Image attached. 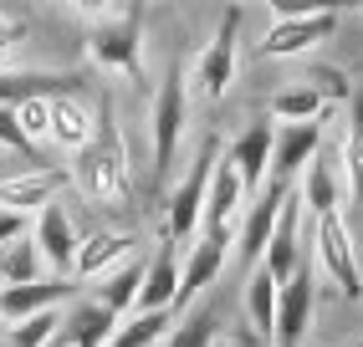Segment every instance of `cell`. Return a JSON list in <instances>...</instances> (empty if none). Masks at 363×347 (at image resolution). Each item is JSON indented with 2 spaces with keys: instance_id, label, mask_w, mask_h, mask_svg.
<instances>
[{
  "instance_id": "6da1fadb",
  "label": "cell",
  "mask_w": 363,
  "mask_h": 347,
  "mask_svg": "<svg viewBox=\"0 0 363 347\" xmlns=\"http://www.w3.org/2000/svg\"><path fill=\"white\" fill-rule=\"evenodd\" d=\"M220 154H225L220 138L205 133L200 148H195V159H189V169H184V179L174 184V194H169V210H164V240H169V245L195 240L200 220H205V194H210V179H215Z\"/></svg>"
},
{
  "instance_id": "7a4b0ae2",
  "label": "cell",
  "mask_w": 363,
  "mask_h": 347,
  "mask_svg": "<svg viewBox=\"0 0 363 347\" xmlns=\"http://www.w3.org/2000/svg\"><path fill=\"white\" fill-rule=\"evenodd\" d=\"M77 189L87 194L92 205H128V194H133L128 148H123V138H118L108 123H103L98 143H92L87 154L77 159Z\"/></svg>"
},
{
  "instance_id": "3957f363",
  "label": "cell",
  "mask_w": 363,
  "mask_h": 347,
  "mask_svg": "<svg viewBox=\"0 0 363 347\" xmlns=\"http://www.w3.org/2000/svg\"><path fill=\"white\" fill-rule=\"evenodd\" d=\"M184 123H189V92H184V62H174L169 77L159 82L154 113H149V128H154V179L159 184L174 174L179 143H184Z\"/></svg>"
},
{
  "instance_id": "277c9868",
  "label": "cell",
  "mask_w": 363,
  "mask_h": 347,
  "mask_svg": "<svg viewBox=\"0 0 363 347\" xmlns=\"http://www.w3.org/2000/svg\"><path fill=\"white\" fill-rule=\"evenodd\" d=\"M138 21L143 11H108L98 26L87 31V52L92 62H98L103 72H118V77H128V82H143V67H138Z\"/></svg>"
},
{
  "instance_id": "5b68a950",
  "label": "cell",
  "mask_w": 363,
  "mask_h": 347,
  "mask_svg": "<svg viewBox=\"0 0 363 347\" xmlns=\"http://www.w3.org/2000/svg\"><path fill=\"white\" fill-rule=\"evenodd\" d=\"M312 245H318V266L333 276V286L358 302L363 296V276H358V251H353V235L343 225V215H323L312 220Z\"/></svg>"
},
{
  "instance_id": "8992f818",
  "label": "cell",
  "mask_w": 363,
  "mask_h": 347,
  "mask_svg": "<svg viewBox=\"0 0 363 347\" xmlns=\"http://www.w3.org/2000/svg\"><path fill=\"white\" fill-rule=\"evenodd\" d=\"M312 307H318V271L302 261L292 271V281L277 286V332H272V347H302V337L312 327Z\"/></svg>"
},
{
  "instance_id": "52a82bcc",
  "label": "cell",
  "mask_w": 363,
  "mask_h": 347,
  "mask_svg": "<svg viewBox=\"0 0 363 347\" xmlns=\"http://www.w3.org/2000/svg\"><path fill=\"white\" fill-rule=\"evenodd\" d=\"M240 21H246V11L230 6V11L220 16V26H215L210 46L200 52V62H195L200 92L210 97V103H220V97L230 92V82H235V36H240Z\"/></svg>"
},
{
  "instance_id": "ba28073f",
  "label": "cell",
  "mask_w": 363,
  "mask_h": 347,
  "mask_svg": "<svg viewBox=\"0 0 363 347\" xmlns=\"http://www.w3.org/2000/svg\"><path fill=\"white\" fill-rule=\"evenodd\" d=\"M31 240H36V251H41V261H46V271H52V276H72V261H77V240H82V235H77V225H72L67 200L41 205Z\"/></svg>"
},
{
  "instance_id": "9c48e42d",
  "label": "cell",
  "mask_w": 363,
  "mask_h": 347,
  "mask_svg": "<svg viewBox=\"0 0 363 347\" xmlns=\"http://www.w3.org/2000/svg\"><path fill=\"white\" fill-rule=\"evenodd\" d=\"M323 148V123H286L277 128V143H272V169H266V184L277 189H292V179L318 159Z\"/></svg>"
},
{
  "instance_id": "30bf717a",
  "label": "cell",
  "mask_w": 363,
  "mask_h": 347,
  "mask_svg": "<svg viewBox=\"0 0 363 347\" xmlns=\"http://www.w3.org/2000/svg\"><path fill=\"white\" fill-rule=\"evenodd\" d=\"M337 6L333 11H312V16H286V21H277L272 31L261 36V46L256 52L261 57H297V52H307V46H318V41H328L333 31H337Z\"/></svg>"
},
{
  "instance_id": "8fae6325",
  "label": "cell",
  "mask_w": 363,
  "mask_h": 347,
  "mask_svg": "<svg viewBox=\"0 0 363 347\" xmlns=\"http://www.w3.org/2000/svg\"><path fill=\"white\" fill-rule=\"evenodd\" d=\"M103 123H108V108H92V103H82V97H57L52 103V143L82 159L87 148L98 143Z\"/></svg>"
},
{
  "instance_id": "7c38bea8",
  "label": "cell",
  "mask_w": 363,
  "mask_h": 347,
  "mask_svg": "<svg viewBox=\"0 0 363 347\" xmlns=\"http://www.w3.org/2000/svg\"><path fill=\"white\" fill-rule=\"evenodd\" d=\"M297 266H302V200L286 194L281 215H277V230H272V245H266V256H261V271L277 286H286Z\"/></svg>"
},
{
  "instance_id": "4fadbf2b",
  "label": "cell",
  "mask_w": 363,
  "mask_h": 347,
  "mask_svg": "<svg viewBox=\"0 0 363 347\" xmlns=\"http://www.w3.org/2000/svg\"><path fill=\"white\" fill-rule=\"evenodd\" d=\"M77 92H82L77 72H0V108L57 103V97H77Z\"/></svg>"
},
{
  "instance_id": "5bb4252c",
  "label": "cell",
  "mask_w": 363,
  "mask_h": 347,
  "mask_svg": "<svg viewBox=\"0 0 363 347\" xmlns=\"http://www.w3.org/2000/svg\"><path fill=\"white\" fill-rule=\"evenodd\" d=\"M225 245H230V235H200V240H195V251L179 261V296H174V312H184V307L225 271Z\"/></svg>"
},
{
  "instance_id": "9a60e30c",
  "label": "cell",
  "mask_w": 363,
  "mask_h": 347,
  "mask_svg": "<svg viewBox=\"0 0 363 347\" xmlns=\"http://www.w3.org/2000/svg\"><path fill=\"white\" fill-rule=\"evenodd\" d=\"M174 296H179V245L159 240V251L143 261V291L133 312H174Z\"/></svg>"
},
{
  "instance_id": "2e32d148",
  "label": "cell",
  "mask_w": 363,
  "mask_h": 347,
  "mask_svg": "<svg viewBox=\"0 0 363 347\" xmlns=\"http://www.w3.org/2000/svg\"><path fill=\"white\" fill-rule=\"evenodd\" d=\"M246 205V184H240L235 164L220 154V164H215V179H210V194H205V235H230L235 230V210Z\"/></svg>"
},
{
  "instance_id": "e0dca14e",
  "label": "cell",
  "mask_w": 363,
  "mask_h": 347,
  "mask_svg": "<svg viewBox=\"0 0 363 347\" xmlns=\"http://www.w3.org/2000/svg\"><path fill=\"white\" fill-rule=\"evenodd\" d=\"M77 291L72 286V276H41V281H31V286H11L6 296H0V317L11 322H26V317H36V312H62V302Z\"/></svg>"
},
{
  "instance_id": "ac0fdd59",
  "label": "cell",
  "mask_w": 363,
  "mask_h": 347,
  "mask_svg": "<svg viewBox=\"0 0 363 347\" xmlns=\"http://www.w3.org/2000/svg\"><path fill=\"white\" fill-rule=\"evenodd\" d=\"M292 189H277V184H266V194L246 210V220H240V261L246 266H261L266 256V245H272V230H277V215H281V200Z\"/></svg>"
},
{
  "instance_id": "d6986e66",
  "label": "cell",
  "mask_w": 363,
  "mask_h": 347,
  "mask_svg": "<svg viewBox=\"0 0 363 347\" xmlns=\"http://www.w3.org/2000/svg\"><path fill=\"white\" fill-rule=\"evenodd\" d=\"M133 251V235L123 230H92L77 240V261H72V281H92V276H108Z\"/></svg>"
},
{
  "instance_id": "ffe728a7",
  "label": "cell",
  "mask_w": 363,
  "mask_h": 347,
  "mask_svg": "<svg viewBox=\"0 0 363 347\" xmlns=\"http://www.w3.org/2000/svg\"><path fill=\"white\" fill-rule=\"evenodd\" d=\"M272 143H277V128H272V123H251V128L225 148V159L235 164V174H240V184H246V189L266 184V169H272Z\"/></svg>"
},
{
  "instance_id": "44dd1931",
  "label": "cell",
  "mask_w": 363,
  "mask_h": 347,
  "mask_svg": "<svg viewBox=\"0 0 363 347\" xmlns=\"http://www.w3.org/2000/svg\"><path fill=\"white\" fill-rule=\"evenodd\" d=\"M118 332V317L98 302H77L72 312H62V347H108V337Z\"/></svg>"
},
{
  "instance_id": "7402d4cb",
  "label": "cell",
  "mask_w": 363,
  "mask_h": 347,
  "mask_svg": "<svg viewBox=\"0 0 363 347\" xmlns=\"http://www.w3.org/2000/svg\"><path fill=\"white\" fill-rule=\"evenodd\" d=\"M67 179H72L67 169H31V174H16V179H0V210L26 215V205H52Z\"/></svg>"
},
{
  "instance_id": "603a6c76",
  "label": "cell",
  "mask_w": 363,
  "mask_h": 347,
  "mask_svg": "<svg viewBox=\"0 0 363 347\" xmlns=\"http://www.w3.org/2000/svg\"><path fill=\"white\" fill-rule=\"evenodd\" d=\"M297 200H302V210H312V220L337 215V169H333L323 154L302 169V189H297Z\"/></svg>"
},
{
  "instance_id": "cb8c5ba5",
  "label": "cell",
  "mask_w": 363,
  "mask_h": 347,
  "mask_svg": "<svg viewBox=\"0 0 363 347\" xmlns=\"http://www.w3.org/2000/svg\"><path fill=\"white\" fill-rule=\"evenodd\" d=\"M169 332H174V312H133L128 322H118L108 347H164Z\"/></svg>"
},
{
  "instance_id": "d4e9b609",
  "label": "cell",
  "mask_w": 363,
  "mask_h": 347,
  "mask_svg": "<svg viewBox=\"0 0 363 347\" xmlns=\"http://www.w3.org/2000/svg\"><path fill=\"white\" fill-rule=\"evenodd\" d=\"M41 276H52V271H46V261H41V251H36L31 235L0 251V286H6V291H11V286H31V281H41Z\"/></svg>"
},
{
  "instance_id": "484cf974",
  "label": "cell",
  "mask_w": 363,
  "mask_h": 347,
  "mask_svg": "<svg viewBox=\"0 0 363 347\" xmlns=\"http://www.w3.org/2000/svg\"><path fill=\"white\" fill-rule=\"evenodd\" d=\"M246 317H251V332L261 342H272V332H277V281L266 276L261 266L251 271V281H246Z\"/></svg>"
},
{
  "instance_id": "4316f807",
  "label": "cell",
  "mask_w": 363,
  "mask_h": 347,
  "mask_svg": "<svg viewBox=\"0 0 363 347\" xmlns=\"http://www.w3.org/2000/svg\"><path fill=\"white\" fill-rule=\"evenodd\" d=\"M138 291H143V261H128L123 271H113V276L98 286V296H92V302L108 307L118 322H123V312H133V307H138Z\"/></svg>"
},
{
  "instance_id": "83f0119b",
  "label": "cell",
  "mask_w": 363,
  "mask_h": 347,
  "mask_svg": "<svg viewBox=\"0 0 363 347\" xmlns=\"http://www.w3.org/2000/svg\"><path fill=\"white\" fill-rule=\"evenodd\" d=\"M343 164H348V194L363 200V92L348 97V133H343Z\"/></svg>"
},
{
  "instance_id": "f1b7e54d",
  "label": "cell",
  "mask_w": 363,
  "mask_h": 347,
  "mask_svg": "<svg viewBox=\"0 0 363 347\" xmlns=\"http://www.w3.org/2000/svg\"><path fill=\"white\" fill-rule=\"evenodd\" d=\"M272 118H281V123H323L328 118V103L302 82V87H286V92L272 97Z\"/></svg>"
},
{
  "instance_id": "f546056e",
  "label": "cell",
  "mask_w": 363,
  "mask_h": 347,
  "mask_svg": "<svg viewBox=\"0 0 363 347\" xmlns=\"http://www.w3.org/2000/svg\"><path fill=\"white\" fill-rule=\"evenodd\" d=\"M215 337H220V312L205 307V312H189L184 322H174L164 347H215Z\"/></svg>"
},
{
  "instance_id": "4dcf8cb0",
  "label": "cell",
  "mask_w": 363,
  "mask_h": 347,
  "mask_svg": "<svg viewBox=\"0 0 363 347\" xmlns=\"http://www.w3.org/2000/svg\"><path fill=\"white\" fill-rule=\"evenodd\" d=\"M57 332H62V312H36L16 327H6V347H52Z\"/></svg>"
},
{
  "instance_id": "1f68e13d",
  "label": "cell",
  "mask_w": 363,
  "mask_h": 347,
  "mask_svg": "<svg viewBox=\"0 0 363 347\" xmlns=\"http://www.w3.org/2000/svg\"><path fill=\"white\" fill-rule=\"evenodd\" d=\"M307 87L323 97V103H348V97L358 92L353 82H348V72L343 67H312L307 72Z\"/></svg>"
},
{
  "instance_id": "d6a6232c",
  "label": "cell",
  "mask_w": 363,
  "mask_h": 347,
  "mask_svg": "<svg viewBox=\"0 0 363 347\" xmlns=\"http://www.w3.org/2000/svg\"><path fill=\"white\" fill-rule=\"evenodd\" d=\"M31 235V220L21 215V210H0V251L6 245H16V240H26Z\"/></svg>"
},
{
  "instance_id": "836d02e7",
  "label": "cell",
  "mask_w": 363,
  "mask_h": 347,
  "mask_svg": "<svg viewBox=\"0 0 363 347\" xmlns=\"http://www.w3.org/2000/svg\"><path fill=\"white\" fill-rule=\"evenodd\" d=\"M0 148H11V154H36L16 128V108H0Z\"/></svg>"
},
{
  "instance_id": "e575fe53",
  "label": "cell",
  "mask_w": 363,
  "mask_h": 347,
  "mask_svg": "<svg viewBox=\"0 0 363 347\" xmlns=\"http://www.w3.org/2000/svg\"><path fill=\"white\" fill-rule=\"evenodd\" d=\"M16 31H21V21H16L11 11H0V52H6V46L16 41Z\"/></svg>"
},
{
  "instance_id": "d590c367",
  "label": "cell",
  "mask_w": 363,
  "mask_h": 347,
  "mask_svg": "<svg viewBox=\"0 0 363 347\" xmlns=\"http://www.w3.org/2000/svg\"><path fill=\"white\" fill-rule=\"evenodd\" d=\"M225 347H251V342H246V337H235V342H225Z\"/></svg>"
},
{
  "instance_id": "8d00e7d4",
  "label": "cell",
  "mask_w": 363,
  "mask_h": 347,
  "mask_svg": "<svg viewBox=\"0 0 363 347\" xmlns=\"http://www.w3.org/2000/svg\"><path fill=\"white\" fill-rule=\"evenodd\" d=\"M348 347H363V337H358V342H348Z\"/></svg>"
},
{
  "instance_id": "74e56055",
  "label": "cell",
  "mask_w": 363,
  "mask_h": 347,
  "mask_svg": "<svg viewBox=\"0 0 363 347\" xmlns=\"http://www.w3.org/2000/svg\"><path fill=\"white\" fill-rule=\"evenodd\" d=\"M0 296H6V286H0Z\"/></svg>"
},
{
  "instance_id": "f35d334b",
  "label": "cell",
  "mask_w": 363,
  "mask_h": 347,
  "mask_svg": "<svg viewBox=\"0 0 363 347\" xmlns=\"http://www.w3.org/2000/svg\"><path fill=\"white\" fill-rule=\"evenodd\" d=\"M0 347H6V342H0Z\"/></svg>"
}]
</instances>
